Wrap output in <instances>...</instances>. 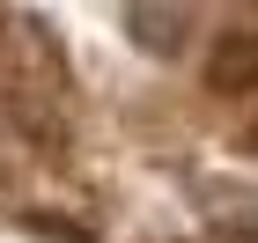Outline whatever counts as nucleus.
I'll return each mask as SVG.
<instances>
[{
    "label": "nucleus",
    "mask_w": 258,
    "mask_h": 243,
    "mask_svg": "<svg viewBox=\"0 0 258 243\" xmlns=\"http://www.w3.org/2000/svg\"><path fill=\"white\" fill-rule=\"evenodd\" d=\"M207 74H214V89H229V96H251L258 89V30H221Z\"/></svg>",
    "instance_id": "obj_2"
},
{
    "label": "nucleus",
    "mask_w": 258,
    "mask_h": 243,
    "mask_svg": "<svg viewBox=\"0 0 258 243\" xmlns=\"http://www.w3.org/2000/svg\"><path fill=\"white\" fill-rule=\"evenodd\" d=\"M0 81H8V111L22 118V133H59V96H67V66L59 44L44 37L37 22H15L0 37Z\"/></svg>",
    "instance_id": "obj_1"
}]
</instances>
